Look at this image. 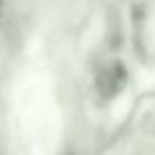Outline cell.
Returning <instances> with one entry per match:
<instances>
[{"label":"cell","mask_w":155,"mask_h":155,"mask_svg":"<svg viewBox=\"0 0 155 155\" xmlns=\"http://www.w3.org/2000/svg\"><path fill=\"white\" fill-rule=\"evenodd\" d=\"M127 83V71L120 62H111L105 65L97 77V86L104 98H113L117 95Z\"/></svg>","instance_id":"obj_1"}]
</instances>
